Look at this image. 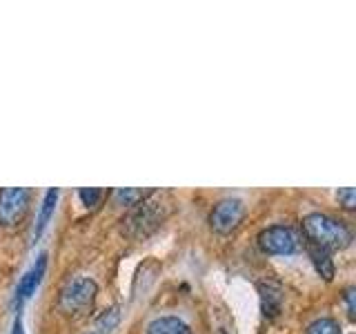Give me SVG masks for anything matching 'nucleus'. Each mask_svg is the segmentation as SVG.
<instances>
[{
  "label": "nucleus",
  "mask_w": 356,
  "mask_h": 334,
  "mask_svg": "<svg viewBox=\"0 0 356 334\" xmlns=\"http://www.w3.org/2000/svg\"><path fill=\"white\" fill-rule=\"evenodd\" d=\"M245 216V205L241 198H225L211 209L209 214V223L211 228L220 234H229L232 230L238 228V223Z\"/></svg>",
  "instance_id": "423d86ee"
},
{
  "label": "nucleus",
  "mask_w": 356,
  "mask_h": 334,
  "mask_svg": "<svg viewBox=\"0 0 356 334\" xmlns=\"http://www.w3.org/2000/svg\"><path fill=\"white\" fill-rule=\"evenodd\" d=\"M259 289H261V299H263V315L270 319L276 317L278 312H281V301H283L281 287L274 283H261Z\"/></svg>",
  "instance_id": "6e6552de"
},
{
  "label": "nucleus",
  "mask_w": 356,
  "mask_h": 334,
  "mask_svg": "<svg viewBox=\"0 0 356 334\" xmlns=\"http://www.w3.org/2000/svg\"><path fill=\"white\" fill-rule=\"evenodd\" d=\"M337 198L341 200V205L345 209H354V205H356V192H354V187H343V189H339Z\"/></svg>",
  "instance_id": "2eb2a0df"
},
{
  "label": "nucleus",
  "mask_w": 356,
  "mask_h": 334,
  "mask_svg": "<svg viewBox=\"0 0 356 334\" xmlns=\"http://www.w3.org/2000/svg\"><path fill=\"white\" fill-rule=\"evenodd\" d=\"M163 218H165L163 203L152 200V198H147V200L143 198V203H136V209L125 218V232L134 239H145L147 234H152L161 225Z\"/></svg>",
  "instance_id": "7ed1b4c3"
},
{
  "label": "nucleus",
  "mask_w": 356,
  "mask_h": 334,
  "mask_svg": "<svg viewBox=\"0 0 356 334\" xmlns=\"http://www.w3.org/2000/svg\"><path fill=\"white\" fill-rule=\"evenodd\" d=\"M309 256H312V263H314L316 267V272L325 278V281H330V278L334 276V263L330 259V252L327 250H323L318 248V245H312L309 243V248H307Z\"/></svg>",
  "instance_id": "9d476101"
},
{
  "label": "nucleus",
  "mask_w": 356,
  "mask_h": 334,
  "mask_svg": "<svg viewBox=\"0 0 356 334\" xmlns=\"http://www.w3.org/2000/svg\"><path fill=\"white\" fill-rule=\"evenodd\" d=\"M118 319H120L118 308H111V310L105 312V315H100V317L96 319L94 330L100 332V334H111V332H114V328L118 326Z\"/></svg>",
  "instance_id": "f8f14e48"
},
{
  "label": "nucleus",
  "mask_w": 356,
  "mask_h": 334,
  "mask_svg": "<svg viewBox=\"0 0 356 334\" xmlns=\"http://www.w3.org/2000/svg\"><path fill=\"white\" fill-rule=\"evenodd\" d=\"M44 267H47V254H40L38 261L31 265V270L20 278V285L16 289V301H18V303H22V301H25L27 296L33 294V289L38 287L40 278L44 274Z\"/></svg>",
  "instance_id": "0eeeda50"
},
{
  "label": "nucleus",
  "mask_w": 356,
  "mask_h": 334,
  "mask_svg": "<svg viewBox=\"0 0 356 334\" xmlns=\"http://www.w3.org/2000/svg\"><path fill=\"white\" fill-rule=\"evenodd\" d=\"M56 198H58V189H49V192L44 194L42 209H40V216H38V225H36V239L44 232V228H47V223L54 214V207H56Z\"/></svg>",
  "instance_id": "9b49d317"
},
{
  "label": "nucleus",
  "mask_w": 356,
  "mask_h": 334,
  "mask_svg": "<svg viewBox=\"0 0 356 334\" xmlns=\"http://www.w3.org/2000/svg\"><path fill=\"white\" fill-rule=\"evenodd\" d=\"M152 192H147V189H131V187H125V189H118L116 192V200L120 205H136L138 200L147 198Z\"/></svg>",
  "instance_id": "ddd939ff"
},
{
  "label": "nucleus",
  "mask_w": 356,
  "mask_h": 334,
  "mask_svg": "<svg viewBox=\"0 0 356 334\" xmlns=\"http://www.w3.org/2000/svg\"><path fill=\"white\" fill-rule=\"evenodd\" d=\"M100 196H103V192H100L98 187H89V189H87V187H83V189H81V198H83V203H85V205H89V207L96 205Z\"/></svg>",
  "instance_id": "dca6fc26"
},
{
  "label": "nucleus",
  "mask_w": 356,
  "mask_h": 334,
  "mask_svg": "<svg viewBox=\"0 0 356 334\" xmlns=\"http://www.w3.org/2000/svg\"><path fill=\"white\" fill-rule=\"evenodd\" d=\"M147 334H192V330L187 328V323H183L176 317H163L149 323Z\"/></svg>",
  "instance_id": "1a4fd4ad"
},
{
  "label": "nucleus",
  "mask_w": 356,
  "mask_h": 334,
  "mask_svg": "<svg viewBox=\"0 0 356 334\" xmlns=\"http://www.w3.org/2000/svg\"><path fill=\"white\" fill-rule=\"evenodd\" d=\"M339 323L334 319H316L307 326V334H339Z\"/></svg>",
  "instance_id": "4468645a"
},
{
  "label": "nucleus",
  "mask_w": 356,
  "mask_h": 334,
  "mask_svg": "<svg viewBox=\"0 0 356 334\" xmlns=\"http://www.w3.org/2000/svg\"><path fill=\"white\" fill-rule=\"evenodd\" d=\"M303 232L312 245H318L323 250H345L352 243V232L343 221H337L327 214H307L303 218Z\"/></svg>",
  "instance_id": "f257e3e1"
},
{
  "label": "nucleus",
  "mask_w": 356,
  "mask_h": 334,
  "mask_svg": "<svg viewBox=\"0 0 356 334\" xmlns=\"http://www.w3.org/2000/svg\"><path fill=\"white\" fill-rule=\"evenodd\" d=\"M89 334H100V332H96V330H94V332H89Z\"/></svg>",
  "instance_id": "a211bd4d"
},
{
  "label": "nucleus",
  "mask_w": 356,
  "mask_h": 334,
  "mask_svg": "<svg viewBox=\"0 0 356 334\" xmlns=\"http://www.w3.org/2000/svg\"><path fill=\"white\" fill-rule=\"evenodd\" d=\"M94 301H96V283L92 278L78 276L67 283L60 292V310L72 317L85 315V312L94 308Z\"/></svg>",
  "instance_id": "f03ea898"
},
{
  "label": "nucleus",
  "mask_w": 356,
  "mask_h": 334,
  "mask_svg": "<svg viewBox=\"0 0 356 334\" xmlns=\"http://www.w3.org/2000/svg\"><path fill=\"white\" fill-rule=\"evenodd\" d=\"M31 189L27 187H7L0 189V223L3 225H16L29 209Z\"/></svg>",
  "instance_id": "20e7f679"
},
{
  "label": "nucleus",
  "mask_w": 356,
  "mask_h": 334,
  "mask_svg": "<svg viewBox=\"0 0 356 334\" xmlns=\"http://www.w3.org/2000/svg\"><path fill=\"white\" fill-rule=\"evenodd\" d=\"M345 299H348L350 317H354V287H348V289H345Z\"/></svg>",
  "instance_id": "f3484780"
},
{
  "label": "nucleus",
  "mask_w": 356,
  "mask_h": 334,
  "mask_svg": "<svg viewBox=\"0 0 356 334\" xmlns=\"http://www.w3.org/2000/svg\"><path fill=\"white\" fill-rule=\"evenodd\" d=\"M259 245L267 254H294L298 250V237L294 230L274 225L259 234Z\"/></svg>",
  "instance_id": "39448f33"
}]
</instances>
